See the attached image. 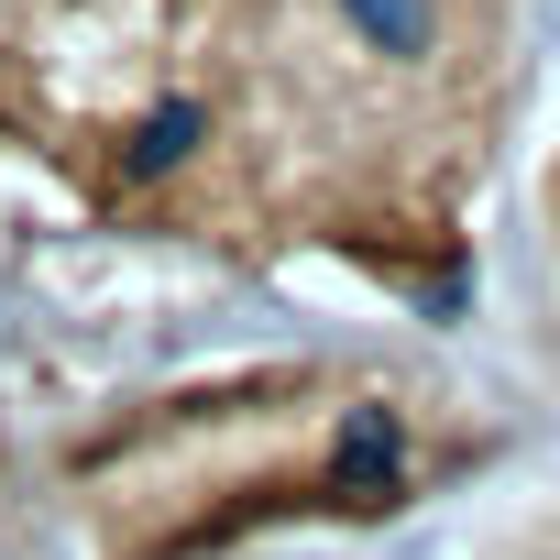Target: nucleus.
<instances>
[{
	"mask_svg": "<svg viewBox=\"0 0 560 560\" xmlns=\"http://www.w3.org/2000/svg\"><path fill=\"white\" fill-rule=\"evenodd\" d=\"M396 472H407V429H396L385 407H352L341 440H330V494H341V505H385Z\"/></svg>",
	"mask_w": 560,
	"mask_h": 560,
	"instance_id": "f257e3e1",
	"label": "nucleus"
},
{
	"mask_svg": "<svg viewBox=\"0 0 560 560\" xmlns=\"http://www.w3.org/2000/svg\"><path fill=\"white\" fill-rule=\"evenodd\" d=\"M209 132V110L198 100H165L143 132H132V154H121V176H165V165H187V143Z\"/></svg>",
	"mask_w": 560,
	"mask_h": 560,
	"instance_id": "f03ea898",
	"label": "nucleus"
},
{
	"mask_svg": "<svg viewBox=\"0 0 560 560\" xmlns=\"http://www.w3.org/2000/svg\"><path fill=\"white\" fill-rule=\"evenodd\" d=\"M352 23H363L385 56H429V0H352Z\"/></svg>",
	"mask_w": 560,
	"mask_h": 560,
	"instance_id": "7ed1b4c3",
	"label": "nucleus"
}]
</instances>
